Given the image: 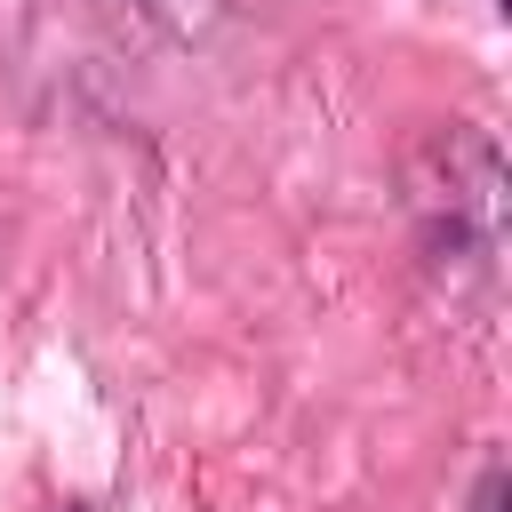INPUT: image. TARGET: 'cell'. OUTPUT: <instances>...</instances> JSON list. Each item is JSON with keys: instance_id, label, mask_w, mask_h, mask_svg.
I'll list each match as a JSON object with an SVG mask.
<instances>
[{"instance_id": "1", "label": "cell", "mask_w": 512, "mask_h": 512, "mask_svg": "<svg viewBox=\"0 0 512 512\" xmlns=\"http://www.w3.org/2000/svg\"><path fill=\"white\" fill-rule=\"evenodd\" d=\"M136 8H144V16H160L168 32H200V24L216 16V0H136Z\"/></svg>"}, {"instance_id": "2", "label": "cell", "mask_w": 512, "mask_h": 512, "mask_svg": "<svg viewBox=\"0 0 512 512\" xmlns=\"http://www.w3.org/2000/svg\"><path fill=\"white\" fill-rule=\"evenodd\" d=\"M504 496H512V472H504V464H488V472H480V488H472V512H504Z\"/></svg>"}]
</instances>
